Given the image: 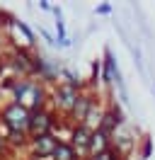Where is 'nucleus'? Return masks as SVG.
Listing matches in <instances>:
<instances>
[{"label":"nucleus","mask_w":155,"mask_h":160,"mask_svg":"<svg viewBox=\"0 0 155 160\" xmlns=\"http://www.w3.org/2000/svg\"><path fill=\"white\" fill-rule=\"evenodd\" d=\"M0 150H5V138L0 136Z\"/></svg>","instance_id":"nucleus-19"},{"label":"nucleus","mask_w":155,"mask_h":160,"mask_svg":"<svg viewBox=\"0 0 155 160\" xmlns=\"http://www.w3.org/2000/svg\"><path fill=\"white\" fill-rule=\"evenodd\" d=\"M82 90H78V88H70V85H66V82H58L56 88L51 90V97H48V102H51V109L56 112H63V114H68V112L73 109V104H75L78 95H80Z\"/></svg>","instance_id":"nucleus-5"},{"label":"nucleus","mask_w":155,"mask_h":160,"mask_svg":"<svg viewBox=\"0 0 155 160\" xmlns=\"http://www.w3.org/2000/svg\"><path fill=\"white\" fill-rule=\"evenodd\" d=\"M5 138V146H12V148H27L29 146V133L27 131H8L2 133Z\"/></svg>","instance_id":"nucleus-14"},{"label":"nucleus","mask_w":155,"mask_h":160,"mask_svg":"<svg viewBox=\"0 0 155 160\" xmlns=\"http://www.w3.org/2000/svg\"><path fill=\"white\" fill-rule=\"evenodd\" d=\"M92 131H95V126H90V124H75V126L70 129L68 143H70L82 158H85V153H87V146H90V138H92Z\"/></svg>","instance_id":"nucleus-10"},{"label":"nucleus","mask_w":155,"mask_h":160,"mask_svg":"<svg viewBox=\"0 0 155 160\" xmlns=\"http://www.w3.org/2000/svg\"><path fill=\"white\" fill-rule=\"evenodd\" d=\"M82 160H90V158H82Z\"/></svg>","instance_id":"nucleus-21"},{"label":"nucleus","mask_w":155,"mask_h":160,"mask_svg":"<svg viewBox=\"0 0 155 160\" xmlns=\"http://www.w3.org/2000/svg\"><path fill=\"white\" fill-rule=\"evenodd\" d=\"M114 146V136L104 133L102 129L92 131V138H90V146H87L85 158H92V155H99V153H107V150Z\"/></svg>","instance_id":"nucleus-12"},{"label":"nucleus","mask_w":155,"mask_h":160,"mask_svg":"<svg viewBox=\"0 0 155 160\" xmlns=\"http://www.w3.org/2000/svg\"><path fill=\"white\" fill-rule=\"evenodd\" d=\"M121 124H124V112H121V107H119L116 102H112V104H109V107L102 112V117H99V124H97L95 129H102L104 133L114 136L116 129H119Z\"/></svg>","instance_id":"nucleus-9"},{"label":"nucleus","mask_w":155,"mask_h":160,"mask_svg":"<svg viewBox=\"0 0 155 160\" xmlns=\"http://www.w3.org/2000/svg\"><path fill=\"white\" fill-rule=\"evenodd\" d=\"M150 153H153V138L150 136H145L143 143H141V158H150Z\"/></svg>","instance_id":"nucleus-16"},{"label":"nucleus","mask_w":155,"mask_h":160,"mask_svg":"<svg viewBox=\"0 0 155 160\" xmlns=\"http://www.w3.org/2000/svg\"><path fill=\"white\" fill-rule=\"evenodd\" d=\"M0 49H2V37H0Z\"/></svg>","instance_id":"nucleus-20"},{"label":"nucleus","mask_w":155,"mask_h":160,"mask_svg":"<svg viewBox=\"0 0 155 160\" xmlns=\"http://www.w3.org/2000/svg\"><path fill=\"white\" fill-rule=\"evenodd\" d=\"M51 160H82V155L78 153L68 141H58V146H56V150H53V155H51Z\"/></svg>","instance_id":"nucleus-13"},{"label":"nucleus","mask_w":155,"mask_h":160,"mask_svg":"<svg viewBox=\"0 0 155 160\" xmlns=\"http://www.w3.org/2000/svg\"><path fill=\"white\" fill-rule=\"evenodd\" d=\"M61 78H63V82L70 85V88H78V90H82V88H85V85H82V80H80V75H78L75 70H70V68H61Z\"/></svg>","instance_id":"nucleus-15"},{"label":"nucleus","mask_w":155,"mask_h":160,"mask_svg":"<svg viewBox=\"0 0 155 160\" xmlns=\"http://www.w3.org/2000/svg\"><path fill=\"white\" fill-rule=\"evenodd\" d=\"M48 97H51L48 88L44 85V82H39V80L34 78V80H32V85H29V90L24 92V97H22V102H19V104H24L29 112H37V109L48 107Z\"/></svg>","instance_id":"nucleus-6"},{"label":"nucleus","mask_w":155,"mask_h":160,"mask_svg":"<svg viewBox=\"0 0 155 160\" xmlns=\"http://www.w3.org/2000/svg\"><path fill=\"white\" fill-rule=\"evenodd\" d=\"M8 66L12 68L15 78H37L34 73V51L27 46H12L8 56Z\"/></svg>","instance_id":"nucleus-2"},{"label":"nucleus","mask_w":155,"mask_h":160,"mask_svg":"<svg viewBox=\"0 0 155 160\" xmlns=\"http://www.w3.org/2000/svg\"><path fill=\"white\" fill-rule=\"evenodd\" d=\"M29 119H32V112L19 102L10 100L0 107V124L8 131H27L29 133Z\"/></svg>","instance_id":"nucleus-1"},{"label":"nucleus","mask_w":155,"mask_h":160,"mask_svg":"<svg viewBox=\"0 0 155 160\" xmlns=\"http://www.w3.org/2000/svg\"><path fill=\"white\" fill-rule=\"evenodd\" d=\"M95 107H97L95 92L92 90H82L80 95H78L73 109L68 112V119L73 121V126H75V124H90V121L95 119Z\"/></svg>","instance_id":"nucleus-3"},{"label":"nucleus","mask_w":155,"mask_h":160,"mask_svg":"<svg viewBox=\"0 0 155 160\" xmlns=\"http://www.w3.org/2000/svg\"><path fill=\"white\" fill-rule=\"evenodd\" d=\"M58 126V114L51 107L32 112V119H29V136H44V133H56Z\"/></svg>","instance_id":"nucleus-4"},{"label":"nucleus","mask_w":155,"mask_h":160,"mask_svg":"<svg viewBox=\"0 0 155 160\" xmlns=\"http://www.w3.org/2000/svg\"><path fill=\"white\" fill-rule=\"evenodd\" d=\"M34 73H37L39 82H44V85H58V75H61V68H58L56 63L46 56H41L39 51H34Z\"/></svg>","instance_id":"nucleus-8"},{"label":"nucleus","mask_w":155,"mask_h":160,"mask_svg":"<svg viewBox=\"0 0 155 160\" xmlns=\"http://www.w3.org/2000/svg\"><path fill=\"white\" fill-rule=\"evenodd\" d=\"M56 133H44V136H29V148H32V158L37 160H51L53 150L58 146Z\"/></svg>","instance_id":"nucleus-7"},{"label":"nucleus","mask_w":155,"mask_h":160,"mask_svg":"<svg viewBox=\"0 0 155 160\" xmlns=\"http://www.w3.org/2000/svg\"><path fill=\"white\" fill-rule=\"evenodd\" d=\"M109 12H112V5H99V8H95V15H109Z\"/></svg>","instance_id":"nucleus-17"},{"label":"nucleus","mask_w":155,"mask_h":160,"mask_svg":"<svg viewBox=\"0 0 155 160\" xmlns=\"http://www.w3.org/2000/svg\"><path fill=\"white\" fill-rule=\"evenodd\" d=\"M102 82H104V85H119V88H121V73H119L114 53L109 49L104 51V58H102Z\"/></svg>","instance_id":"nucleus-11"},{"label":"nucleus","mask_w":155,"mask_h":160,"mask_svg":"<svg viewBox=\"0 0 155 160\" xmlns=\"http://www.w3.org/2000/svg\"><path fill=\"white\" fill-rule=\"evenodd\" d=\"M39 5H41V10H53V8H51V5H48V0H41V2H39Z\"/></svg>","instance_id":"nucleus-18"}]
</instances>
